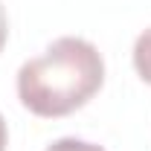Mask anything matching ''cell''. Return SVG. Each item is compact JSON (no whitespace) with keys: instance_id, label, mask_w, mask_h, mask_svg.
Segmentation results:
<instances>
[{"instance_id":"obj_5","label":"cell","mask_w":151,"mask_h":151,"mask_svg":"<svg viewBox=\"0 0 151 151\" xmlns=\"http://www.w3.org/2000/svg\"><path fill=\"white\" fill-rule=\"evenodd\" d=\"M6 142H9V131H6V119L0 116V151H6Z\"/></svg>"},{"instance_id":"obj_1","label":"cell","mask_w":151,"mask_h":151,"mask_svg":"<svg viewBox=\"0 0 151 151\" xmlns=\"http://www.w3.org/2000/svg\"><path fill=\"white\" fill-rule=\"evenodd\" d=\"M105 84V61L90 41L64 35L18 70V99L35 116L58 119L84 108Z\"/></svg>"},{"instance_id":"obj_3","label":"cell","mask_w":151,"mask_h":151,"mask_svg":"<svg viewBox=\"0 0 151 151\" xmlns=\"http://www.w3.org/2000/svg\"><path fill=\"white\" fill-rule=\"evenodd\" d=\"M47 151H105L102 145H93L87 139H76V137H64V139H55L52 145H47Z\"/></svg>"},{"instance_id":"obj_2","label":"cell","mask_w":151,"mask_h":151,"mask_svg":"<svg viewBox=\"0 0 151 151\" xmlns=\"http://www.w3.org/2000/svg\"><path fill=\"white\" fill-rule=\"evenodd\" d=\"M134 70L139 73L142 81L151 84V26L134 41Z\"/></svg>"},{"instance_id":"obj_4","label":"cell","mask_w":151,"mask_h":151,"mask_svg":"<svg viewBox=\"0 0 151 151\" xmlns=\"http://www.w3.org/2000/svg\"><path fill=\"white\" fill-rule=\"evenodd\" d=\"M6 38H9V18H6V9L0 3V50L6 47Z\"/></svg>"}]
</instances>
